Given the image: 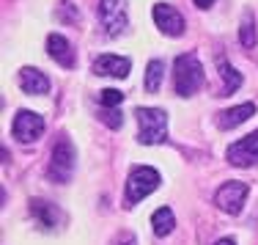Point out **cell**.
I'll list each match as a JSON object with an SVG mask.
<instances>
[{
  "label": "cell",
  "instance_id": "cell-18",
  "mask_svg": "<svg viewBox=\"0 0 258 245\" xmlns=\"http://www.w3.org/2000/svg\"><path fill=\"white\" fill-rule=\"evenodd\" d=\"M162 61H149V66H146V91H157L159 85H162Z\"/></svg>",
  "mask_w": 258,
  "mask_h": 245
},
{
  "label": "cell",
  "instance_id": "cell-22",
  "mask_svg": "<svg viewBox=\"0 0 258 245\" xmlns=\"http://www.w3.org/2000/svg\"><path fill=\"white\" fill-rule=\"evenodd\" d=\"M113 245H138V242H135V237L129 234V231H124V234L115 237V242H113Z\"/></svg>",
  "mask_w": 258,
  "mask_h": 245
},
{
  "label": "cell",
  "instance_id": "cell-15",
  "mask_svg": "<svg viewBox=\"0 0 258 245\" xmlns=\"http://www.w3.org/2000/svg\"><path fill=\"white\" fill-rule=\"evenodd\" d=\"M151 226H154L157 237H168L176 226V218H173V212H170V207H159L154 215H151Z\"/></svg>",
  "mask_w": 258,
  "mask_h": 245
},
{
  "label": "cell",
  "instance_id": "cell-13",
  "mask_svg": "<svg viewBox=\"0 0 258 245\" xmlns=\"http://www.w3.org/2000/svg\"><path fill=\"white\" fill-rule=\"evenodd\" d=\"M47 53H50L60 66H75V50H72L69 39H63V36H58V33L47 36Z\"/></svg>",
  "mask_w": 258,
  "mask_h": 245
},
{
  "label": "cell",
  "instance_id": "cell-2",
  "mask_svg": "<svg viewBox=\"0 0 258 245\" xmlns=\"http://www.w3.org/2000/svg\"><path fill=\"white\" fill-rule=\"evenodd\" d=\"M138 140L143 146H154V143H165L168 140V116L165 110L157 108H138Z\"/></svg>",
  "mask_w": 258,
  "mask_h": 245
},
{
  "label": "cell",
  "instance_id": "cell-11",
  "mask_svg": "<svg viewBox=\"0 0 258 245\" xmlns=\"http://www.w3.org/2000/svg\"><path fill=\"white\" fill-rule=\"evenodd\" d=\"M20 85L25 88V94H33V96H41L50 91V80H47L44 72L33 69V66H25L20 72Z\"/></svg>",
  "mask_w": 258,
  "mask_h": 245
},
{
  "label": "cell",
  "instance_id": "cell-16",
  "mask_svg": "<svg viewBox=\"0 0 258 245\" xmlns=\"http://www.w3.org/2000/svg\"><path fill=\"white\" fill-rule=\"evenodd\" d=\"M217 69H220V77L225 80V85H223V96H231L233 91H236L239 85H242V75H239V72L233 69V66H231L225 58H220V61H217Z\"/></svg>",
  "mask_w": 258,
  "mask_h": 245
},
{
  "label": "cell",
  "instance_id": "cell-7",
  "mask_svg": "<svg viewBox=\"0 0 258 245\" xmlns=\"http://www.w3.org/2000/svg\"><path fill=\"white\" fill-rule=\"evenodd\" d=\"M11 132H14V138L22 140V143H33V140L41 138V132H44V119H41L39 113H33V110H20V113L14 116V121H11Z\"/></svg>",
  "mask_w": 258,
  "mask_h": 245
},
{
  "label": "cell",
  "instance_id": "cell-5",
  "mask_svg": "<svg viewBox=\"0 0 258 245\" xmlns=\"http://www.w3.org/2000/svg\"><path fill=\"white\" fill-rule=\"evenodd\" d=\"M99 20L107 36H121L129 25L126 17V0H102L99 3Z\"/></svg>",
  "mask_w": 258,
  "mask_h": 245
},
{
  "label": "cell",
  "instance_id": "cell-19",
  "mask_svg": "<svg viewBox=\"0 0 258 245\" xmlns=\"http://www.w3.org/2000/svg\"><path fill=\"white\" fill-rule=\"evenodd\" d=\"M99 102H102V108H118L124 102V94L115 88H104V91H99Z\"/></svg>",
  "mask_w": 258,
  "mask_h": 245
},
{
  "label": "cell",
  "instance_id": "cell-23",
  "mask_svg": "<svg viewBox=\"0 0 258 245\" xmlns=\"http://www.w3.org/2000/svg\"><path fill=\"white\" fill-rule=\"evenodd\" d=\"M212 245H236V240H233V237H223V240H217V242H212Z\"/></svg>",
  "mask_w": 258,
  "mask_h": 245
},
{
  "label": "cell",
  "instance_id": "cell-21",
  "mask_svg": "<svg viewBox=\"0 0 258 245\" xmlns=\"http://www.w3.org/2000/svg\"><path fill=\"white\" fill-rule=\"evenodd\" d=\"M60 17H63V20L77 22V11H75V6H72V3H63V9H60Z\"/></svg>",
  "mask_w": 258,
  "mask_h": 245
},
{
  "label": "cell",
  "instance_id": "cell-3",
  "mask_svg": "<svg viewBox=\"0 0 258 245\" xmlns=\"http://www.w3.org/2000/svg\"><path fill=\"white\" fill-rule=\"evenodd\" d=\"M75 174V146H72L69 138L60 135L52 146V155H50V165H47V176L58 185L72 179Z\"/></svg>",
  "mask_w": 258,
  "mask_h": 245
},
{
  "label": "cell",
  "instance_id": "cell-12",
  "mask_svg": "<svg viewBox=\"0 0 258 245\" xmlns=\"http://www.w3.org/2000/svg\"><path fill=\"white\" fill-rule=\"evenodd\" d=\"M253 113H255V105H253V102H244V105L228 108V110H223V113H220L217 127H220V130H233V127L244 124V121H247Z\"/></svg>",
  "mask_w": 258,
  "mask_h": 245
},
{
  "label": "cell",
  "instance_id": "cell-8",
  "mask_svg": "<svg viewBox=\"0 0 258 245\" xmlns=\"http://www.w3.org/2000/svg\"><path fill=\"white\" fill-rule=\"evenodd\" d=\"M228 163L231 165H239V168H247V165H255L258 163V130L250 132L247 138L236 140V143L228 146Z\"/></svg>",
  "mask_w": 258,
  "mask_h": 245
},
{
  "label": "cell",
  "instance_id": "cell-1",
  "mask_svg": "<svg viewBox=\"0 0 258 245\" xmlns=\"http://www.w3.org/2000/svg\"><path fill=\"white\" fill-rule=\"evenodd\" d=\"M173 85L179 96H192L204 85V66L195 53H184L173 64Z\"/></svg>",
  "mask_w": 258,
  "mask_h": 245
},
{
  "label": "cell",
  "instance_id": "cell-4",
  "mask_svg": "<svg viewBox=\"0 0 258 245\" xmlns=\"http://www.w3.org/2000/svg\"><path fill=\"white\" fill-rule=\"evenodd\" d=\"M159 187V174L149 165H138V168L129 171V179H126V207H135L146 199L149 193H154Z\"/></svg>",
  "mask_w": 258,
  "mask_h": 245
},
{
  "label": "cell",
  "instance_id": "cell-14",
  "mask_svg": "<svg viewBox=\"0 0 258 245\" xmlns=\"http://www.w3.org/2000/svg\"><path fill=\"white\" fill-rule=\"evenodd\" d=\"M30 215L39 220L41 226H58L60 220H63V212H60L58 207L50 204V201H41V199L30 201Z\"/></svg>",
  "mask_w": 258,
  "mask_h": 245
},
{
  "label": "cell",
  "instance_id": "cell-10",
  "mask_svg": "<svg viewBox=\"0 0 258 245\" xmlns=\"http://www.w3.org/2000/svg\"><path fill=\"white\" fill-rule=\"evenodd\" d=\"M94 72L102 77H126L129 75V61L121 58V55H99L94 61Z\"/></svg>",
  "mask_w": 258,
  "mask_h": 245
},
{
  "label": "cell",
  "instance_id": "cell-17",
  "mask_svg": "<svg viewBox=\"0 0 258 245\" xmlns=\"http://www.w3.org/2000/svg\"><path fill=\"white\" fill-rule=\"evenodd\" d=\"M239 41L244 47H255V20H253V11H244L242 17V28H239Z\"/></svg>",
  "mask_w": 258,
  "mask_h": 245
},
{
  "label": "cell",
  "instance_id": "cell-24",
  "mask_svg": "<svg viewBox=\"0 0 258 245\" xmlns=\"http://www.w3.org/2000/svg\"><path fill=\"white\" fill-rule=\"evenodd\" d=\"M212 3H214V0H195V6H198V9H209Z\"/></svg>",
  "mask_w": 258,
  "mask_h": 245
},
{
  "label": "cell",
  "instance_id": "cell-9",
  "mask_svg": "<svg viewBox=\"0 0 258 245\" xmlns=\"http://www.w3.org/2000/svg\"><path fill=\"white\" fill-rule=\"evenodd\" d=\"M154 22L165 36H181L184 33V17L170 3H157L154 6Z\"/></svg>",
  "mask_w": 258,
  "mask_h": 245
},
{
  "label": "cell",
  "instance_id": "cell-6",
  "mask_svg": "<svg viewBox=\"0 0 258 245\" xmlns=\"http://www.w3.org/2000/svg\"><path fill=\"white\" fill-rule=\"evenodd\" d=\"M247 193H250V187L244 185V182H225V185L214 193V204L223 212H228V215H239L244 201H247Z\"/></svg>",
  "mask_w": 258,
  "mask_h": 245
},
{
  "label": "cell",
  "instance_id": "cell-20",
  "mask_svg": "<svg viewBox=\"0 0 258 245\" xmlns=\"http://www.w3.org/2000/svg\"><path fill=\"white\" fill-rule=\"evenodd\" d=\"M99 119H102L107 127H113V130H118V127L124 124V119H121V113H118L115 108H113V110H110V108H104L102 113H99Z\"/></svg>",
  "mask_w": 258,
  "mask_h": 245
}]
</instances>
